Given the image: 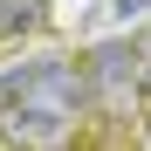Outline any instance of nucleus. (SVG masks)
I'll list each match as a JSON object with an SVG mask.
<instances>
[{
  "mask_svg": "<svg viewBox=\"0 0 151 151\" xmlns=\"http://www.w3.org/2000/svg\"><path fill=\"white\" fill-rule=\"evenodd\" d=\"M83 110H89V83L62 55L0 76V137L14 151H69Z\"/></svg>",
  "mask_w": 151,
  "mask_h": 151,
  "instance_id": "1",
  "label": "nucleus"
},
{
  "mask_svg": "<svg viewBox=\"0 0 151 151\" xmlns=\"http://www.w3.org/2000/svg\"><path fill=\"white\" fill-rule=\"evenodd\" d=\"M83 83H89V103L103 117H137V103H144V76H137V48L131 41L96 48L89 69H83Z\"/></svg>",
  "mask_w": 151,
  "mask_h": 151,
  "instance_id": "2",
  "label": "nucleus"
},
{
  "mask_svg": "<svg viewBox=\"0 0 151 151\" xmlns=\"http://www.w3.org/2000/svg\"><path fill=\"white\" fill-rule=\"evenodd\" d=\"M35 28H41V0H0V41L35 35Z\"/></svg>",
  "mask_w": 151,
  "mask_h": 151,
  "instance_id": "3",
  "label": "nucleus"
},
{
  "mask_svg": "<svg viewBox=\"0 0 151 151\" xmlns=\"http://www.w3.org/2000/svg\"><path fill=\"white\" fill-rule=\"evenodd\" d=\"M137 76H144V96H151V28H144V41H137Z\"/></svg>",
  "mask_w": 151,
  "mask_h": 151,
  "instance_id": "4",
  "label": "nucleus"
},
{
  "mask_svg": "<svg viewBox=\"0 0 151 151\" xmlns=\"http://www.w3.org/2000/svg\"><path fill=\"white\" fill-rule=\"evenodd\" d=\"M144 7H151V0H117V14H124V21H131V14H144Z\"/></svg>",
  "mask_w": 151,
  "mask_h": 151,
  "instance_id": "5",
  "label": "nucleus"
}]
</instances>
